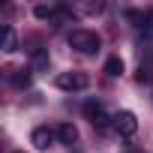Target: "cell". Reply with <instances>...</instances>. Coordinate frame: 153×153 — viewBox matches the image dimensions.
<instances>
[{
    "mask_svg": "<svg viewBox=\"0 0 153 153\" xmlns=\"http://www.w3.org/2000/svg\"><path fill=\"white\" fill-rule=\"evenodd\" d=\"M69 45L78 51V54H96L99 45H102V39L93 30H72L69 33Z\"/></svg>",
    "mask_w": 153,
    "mask_h": 153,
    "instance_id": "obj_1",
    "label": "cell"
},
{
    "mask_svg": "<svg viewBox=\"0 0 153 153\" xmlns=\"http://www.w3.org/2000/svg\"><path fill=\"white\" fill-rule=\"evenodd\" d=\"M54 84H57L60 90H66V93H78V90H87L90 78H87L84 72H78V69H72V72H60L57 78H54Z\"/></svg>",
    "mask_w": 153,
    "mask_h": 153,
    "instance_id": "obj_2",
    "label": "cell"
},
{
    "mask_svg": "<svg viewBox=\"0 0 153 153\" xmlns=\"http://www.w3.org/2000/svg\"><path fill=\"white\" fill-rule=\"evenodd\" d=\"M84 114H87V120L93 123V129H99V132H105V129H108V120H114V117H108V111H105L102 102H96V99H87V102H84Z\"/></svg>",
    "mask_w": 153,
    "mask_h": 153,
    "instance_id": "obj_3",
    "label": "cell"
},
{
    "mask_svg": "<svg viewBox=\"0 0 153 153\" xmlns=\"http://www.w3.org/2000/svg\"><path fill=\"white\" fill-rule=\"evenodd\" d=\"M114 129H117L123 138H129V135L138 132V117H135L132 111H117V114H114Z\"/></svg>",
    "mask_w": 153,
    "mask_h": 153,
    "instance_id": "obj_4",
    "label": "cell"
},
{
    "mask_svg": "<svg viewBox=\"0 0 153 153\" xmlns=\"http://www.w3.org/2000/svg\"><path fill=\"white\" fill-rule=\"evenodd\" d=\"M54 129H48V126H36L33 129V135H30V141H33V147L36 150H48L51 147V141H54Z\"/></svg>",
    "mask_w": 153,
    "mask_h": 153,
    "instance_id": "obj_5",
    "label": "cell"
},
{
    "mask_svg": "<svg viewBox=\"0 0 153 153\" xmlns=\"http://www.w3.org/2000/svg\"><path fill=\"white\" fill-rule=\"evenodd\" d=\"M30 78H33V69H27V66H21V69H9V81H12V87H27Z\"/></svg>",
    "mask_w": 153,
    "mask_h": 153,
    "instance_id": "obj_6",
    "label": "cell"
},
{
    "mask_svg": "<svg viewBox=\"0 0 153 153\" xmlns=\"http://www.w3.org/2000/svg\"><path fill=\"white\" fill-rule=\"evenodd\" d=\"M57 138H60V144H75L78 141V129L72 123H60L57 126Z\"/></svg>",
    "mask_w": 153,
    "mask_h": 153,
    "instance_id": "obj_7",
    "label": "cell"
},
{
    "mask_svg": "<svg viewBox=\"0 0 153 153\" xmlns=\"http://www.w3.org/2000/svg\"><path fill=\"white\" fill-rule=\"evenodd\" d=\"M105 72L111 75V78H117V75L123 72V60H120V57H108V60H105Z\"/></svg>",
    "mask_w": 153,
    "mask_h": 153,
    "instance_id": "obj_8",
    "label": "cell"
},
{
    "mask_svg": "<svg viewBox=\"0 0 153 153\" xmlns=\"http://www.w3.org/2000/svg\"><path fill=\"white\" fill-rule=\"evenodd\" d=\"M15 42H18L15 30H12V27H6V30H3V51H15Z\"/></svg>",
    "mask_w": 153,
    "mask_h": 153,
    "instance_id": "obj_9",
    "label": "cell"
},
{
    "mask_svg": "<svg viewBox=\"0 0 153 153\" xmlns=\"http://www.w3.org/2000/svg\"><path fill=\"white\" fill-rule=\"evenodd\" d=\"M33 66H36V69H45V66H48V54H45L42 48L33 51Z\"/></svg>",
    "mask_w": 153,
    "mask_h": 153,
    "instance_id": "obj_10",
    "label": "cell"
},
{
    "mask_svg": "<svg viewBox=\"0 0 153 153\" xmlns=\"http://www.w3.org/2000/svg\"><path fill=\"white\" fill-rule=\"evenodd\" d=\"M144 33H147V36H153V9H150V12H144Z\"/></svg>",
    "mask_w": 153,
    "mask_h": 153,
    "instance_id": "obj_11",
    "label": "cell"
},
{
    "mask_svg": "<svg viewBox=\"0 0 153 153\" xmlns=\"http://www.w3.org/2000/svg\"><path fill=\"white\" fill-rule=\"evenodd\" d=\"M51 12H54L51 6H36V9H33V15H36V18H51Z\"/></svg>",
    "mask_w": 153,
    "mask_h": 153,
    "instance_id": "obj_12",
    "label": "cell"
},
{
    "mask_svg": "<svg viewBox=\"0 0 153 153\" xmlns=\"http://www.w3.org/2000/svg\"><path fill=\"white\" fill-rule=\"evenodd\" d=\"M129 153H141V150H129Z\"/></svg>",
    "mask_w": 153,
    "mask_h": 153,
    "instance_id": "obj_13",
    "label": "cell"
}]
</instances>
